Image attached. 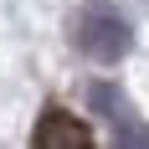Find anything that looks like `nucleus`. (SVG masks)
Returning a JSON list of instances; mask_svg holds the SVG:
<instances>
[{"label":"nucleus","mask_w":149,"mask_h":149,"mask_svg":"<svg viewBox=\"0 0 149 149\" xmlns=\"http://www.w3.org/2000/svg\"><path fill=\"white\" fill-rule=\"evenodd\" d=\"M72 41H77V52L82 57H93V62H118L129 46H134V31H129V21H123L113 5H82L77 10V21H72Z\"/></svg>","instance_id":"obj_1"},{"label":"nucleus","mask_w":149,"mask_h":149,"mask_svg":"<svg viewBox=\"0 0 149 149\" xmlns=\"http://www.w3.org/2000/svg\"><path fill=\"white\" fill-rule=\"evenodd\" d=\"M31 139H36V149H62V144H72V149H88V144H93V129H88V123H77L72 113H67V108H46Z\"/></svg>","instance_id":"obj_2"}]
</instances>
